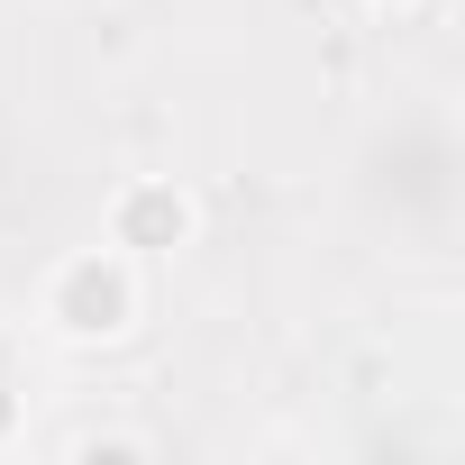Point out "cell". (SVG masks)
Here are the masks:
<instances>
[{"label": "cell", "instance_id": "obj_1", "mask_svg": "<svg viewBox=\"0 0 465 465\" xmlns=\"http://www.w3.org/2000/svg\"><path fill=\"white\" fill-rule=\"evenodd\" d=\"M46 329L64 338V347H110V338H128L137 329V256H119V247H74L55 274H46Z\"/></svg>", "mask_w": 465, "mask_h": 465}, {"label": "cell", "instance_id": "obj_2", "mask_svg": "<svg viewBox=\"0 0 465 465\" xmlns=\"http://www.w3.org/2000/svg\"><path fill=\"white\" fill-rule=\"evenodd\" d=\"M192 228H201V210L173 173H137L110 192V247L119 256H173V247H192Z\"/></svg>", "mask_w": 465, "mask_h": 465}, {"label": "cell", "instance_id": "obj_3", "mask_svg": "<svg viewBox=\"0 0 465 465\" xmlns=\"http://www.w3.org/2000/svg\"><path fill=\"white\" fill-rule=\"evenodd\" d=\"M64 456H83V465H92V456L137 465V456H146V438H137V429H74V438H64Z\"/></svg>", "mask_w": 465, "mask_h": 465}, {"label": "cell", "instance_id": "obj_4", "mask_svg": "<svg viewBox=\"0 0 465 465\" xmlns=\"http://www.w3.org/2000/svg\"><path fill=\"white\" fill-rule=\"evenodd\" d=\"M10 429H19V401H10V374H0V447H10Z\"/></svg>", "mask_w": 465, "mask_h": 465}, {"label": "cell", "instance_id": "obj_5", "mask_svg": "<svg viewBox=\"0 0 465 465\" xmlns=\"http://www.w3.org/2000/svg\"><path fill=\"white\" fill-rule=\"evenodd\" d=\"M374 10H411V0H374Z\"/></svg>", "mask_w": 465, "mask_h": 465}]
</instances>
